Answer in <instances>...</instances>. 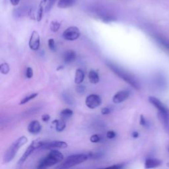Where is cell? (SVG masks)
Returning <instances> with one entry per match:
<instances>
[{
  "mask_svg": "<svg viewBox=\"0 0 169 169\" xmlns=\"http://www.w3.org/2000/svg\"><path fill=\"white\" fill-rule=\"evenodd\" d=\"M106 64L116 75H118L120 78H121L124 81L128 83L133 88H134L136 90L140 89V84L138 80L136 79V77L133 74L121 68L120 66L112 63V62L107 61Z\"/></svg>",
  "mask_w": 169,
  "mask_h": 169,
  "instance_id": "cell-1",
  "label": "cell"
},
{
  "mask_svg": "<svg viewBox=\"0 0 169 169\" xmlns=\"http://www.w3.org/2000/svg\"><path fill=\"white\" fill-rule=\"evenodd\" d=\"M28 141L27 137L26 136H21L19 137L16 141L10 146V147L6 151L5 154L3 155V161L4 163H8L11 162L12 160L16 156L17 151L19 149L25 145Z\"/></svg>",
  "mask_w": 169,
  "mask_h": 169,
  "instance_id": "cell-2",
  "label": "cell"
},
{
  "mask_svg": "<svg viewBox=\"0 0 169 169\" xmlns=\"http://www.w3.org/2000/svg\"><path fill=\"white\" fill-rule=\"evenodd\" d=\"M64 160V155L60 151L53 149L46 157L39 162L37 168H46L52 167L56 164L60 163Z\"/></svg>",
  "mask_w": 169,
  "mask_h": 169,
  "instance_id": "cell-3",
  "label": "cell"
},
{
  "mask_svg": "<svg viewBox=\"0 0 169 169\" xmlns=\"http://www.w3.org/2000/svg\"><path fill=\"white\" fill-rule=\"evenodd\" d=\"M88 159V155L85 154H75L70 155L66 158L65 161L62 163L60 165L57 166L56 168L59 169L69 168L73 167L77 165L86 161Z\"/></svg>",
  "mask_w": 169,
  "mask_h": 169,
  "instance_id": "cell-4",
  "label": "cell"
},
{
  "mask_svg": "<svg viewBox=\"0 0 169 169\" xmlns=\"http://www.w3.org/2000/svg\"><path fill=\"white\" fill-rule=\"evenodd\" d=\"M149 103L152 104L158 110V117L166 120H169V109L162 102L154 96L149 97Z\"/></svg>",
  "mask_w": 169,
  "mask_h": 169,
  "instance_id": "cell-5",
  "label": "cell"
},
{
  "mask_svg": "<svg viewBox=\"0 0 169 169\" xmlns=\"http://www.w3.org/2000/svg\"><path fill=\"white\" fill-rule=\"evenodd\" d=\"M44 141H42L41 140H36L33 141L32 142V143H31L28 147V148L26 149L25 152L23 155V156H22L21 157V159H19V161L18 162L19 165H22V164H23L25 162L26 160L29 158L30 155L32 154L35 150L41 147L42 145L44 144Z\"/></svg>",
  "mask_w": 169,
  "mask_h": 169,
  "instance_id": "cell-6",
  "label": "cell"
},
{
  "mask_svg": "<svg viewBox=\"0 0 169 169\" xmlns=\"http://www.w3.org/2000/svg\"><path fill=\"white\" fill-rule=\"evenodd\" d=\"M62 36L67 41H73L80 37V30L77 26H70L65 30Z\"/></svg>",
  "mask_w": 169,
  "mask_h": 169,
  "instance_id": "cell-7",
  "label": "cell"
},
{
  "mask_svg": "<svg viewBox=\"0 0 169 169\" xmlns=\"http://www.w3.org/2000/svg\"><path fill=\"white\" fill-rule=\"evenodd\" d=\"M102 99L99 95L91 94L87 96L85 99V104L88 108L95 109L101 105Z\"/></svg>",
  "mask_w": 169,
  "mask_h": 169,
  "instance_id": "cell-8",
  "label": "cell"
},
{
  "mask_svg": "<svg viewBox=\"0 0 169 169\" xmlns=\"http://www.w3.org/2000/svg\"><path fill=\"white\" fill-rule=\"evenodd\" d=\"M68 146V143L62 141H44V144L41 147L42 149L53 150L55 149H64Z\"/></svg>",
  "mask_w": 169,
  "mask_h": 169,
  "instance_id": "cell-9",
  "label": "cell"
},
{
  "mask_svg": "<svg viewBox=\"0 0 169 169\" xmlns=\"http://www.w3.org/2000/svg\"><path fill=\"white\" fill-rule=\"evenodd\" d=\"M41 45V38H40L39 34L36 30H34L31 34L29 40V46L31 50H37Z\"/></svg>",
  "mask_w": 169,
  "mask_h": 169,
  "instance_id": "cell-10",
  "label": "cell"
},
{
  "mask_svg": "<svg viewBox=\"0 0 169 169\" xmlns=\"http://www.w3.org/2000/svg\"><path fill=\"white\" fill-rule=\"evenodd\" d=\"M130 95V92L128 90H121L117 92L113 96L112 101L115 104H119L123 103L124 101L127 100Z\"/></svg>",
  "mask_w": 169,
  "mask_h": 169,
  "instance_id": "cell-11",
  "label": "cell"
},
{
  "mask_svg": "<svg viewBox=\"0 0 169 169\" xmlns=\"http://www.w3.org/2000/svg\"><path fill=\"white\" fill-rule=\"evenodd\" d=\"M41 129L42 126L41 124L37 120H33L30 122L27 128L29 132L30 133H32V134H37V133L41 131Z\"/></svg>",
  "mask_w": 169,
  "mask_h": 169,
  "instance_id": "cell-12",
  "label": "cell"
},
{
  "mask_svg": "<svg viewBox=\"0 0 169 169\" xmlns=\"http://www.w3.org/2000/svg\"><path fill=\"white\" fill-rule=\"evenodd\" d=\"M75 58H76V53L73 50H69L64 52L63 56V60L64 63L66 64H68L73 62Z\"/></svg>",
  "mask_w": 169,
  "mask_h": 169,
  "instance_id": "cell-13",
  "label": "cell"
},
{
  "mask_svg": "<svg viewBox=\"0 0 169 169\" xmlns=\"http://www.w3.org/2000/svg\"><path fill=\"white\" fill-rule=\"evenodd\" d=\"M161 164V161L157 159H147L145 162V168H156Z\"/></svg>",
  "mask_w": 169,
  "mask_h": 169,
  "instance_id": "cell-14",
  "label": "cell"
},
{
  "mask_svg": "<svg viewBox=\"0 0 169 169\" xmlns=\"http://www.w3.org/2000/svg\"><path fill=\"white\" fill-rule=\"evenodd\" d=\"M76 0H59L57 3V7L60 9H66L74 5Z\"/></svg>",
  "mask_w": 169,
  "mask_h": 169,
  "instance_id": "cell-15",
  "label": "cell"
},
{
  "mask_svg": "<svg viewBox=\"0 0 169 169\" xmlns=\"http://www.w3.org/2000/svg\"><path fill=\"white\" fill-rule=\"evenodd\" d=\"M84 79V73L81 69H77L75 75V83L77 84H80L83 83Z\"/></svg>",
  "mask_w": 169,
  "mask_h": 169,
  "instance_id": "cell-16",
  "label": "cell"
},
{
  "mask_svg": "<svg viewBox=\"0 0 169 169\" xmlns=\"http://www.w3.org/2000/svg\"><path fill=\"white\" fill-rule=\"evenodd\" d=\"M154 38L160 45H161L163 48L165 49L166 50L169 52V41L167 39L164 38L161 36H156Z\"/></svg>",
  "mask_w": 169,
  "mask_h": 169,
  "instance_id": "cell-17",
  "label": "cell"
},
{
  "mask_svg": "<svg viewBox=\"0 0 169 169\" xmlns=\"http://www.w3.org/2000/svg\"><path fill=\"white\" fill-rule=\"evenodd\" d=\"M88 80H89V82L91 83L92 84H96L100 81L99 74H98L94 70L90 71L88 75Z\"/></svg>",
  "mask_w": 169,
  "mask_h": 169,
  "instance_id": "cell-18",
  "label": "cell"
},
{
  "mask_svg": "<svg viewBox=\"0 0 169 169\" xmlns=\"http://www.w3.org/2000/svg\"><path fill=\"white\" fill-rule=\"evenodd\" d=\"M52 124L56 125V130L57 132H63L66 127L65 122L62 120H55L52 122Z\"/></svg>",
  "mask_w": 169,
  "mask_h": 169,
  "instance_id": "cell-19",
  "label": "cell"
},
{
  "mask_svg": "<svg viewBox=\"0 0 169 169\" xmlns=\"http://www.w3.org/2000/svg\"><path fill=\"white\" fill-rule=\"evenodd\" d=\"M38 93H32V94H30L27 96H26L24 99H23L20 101L19 104H25L26 103H29L30 100L34 99V98H36L38 96Z\"/></svg>",
  "mask_w": 169,
  "mask_h": 169,
  "instance_id": "cell-20",
  "label": "cell"
},
{
  "mask_svg": "<svg viewBox=\"0 0 169 169\" xmlns=\"http://www.w3.org/2000/svg\"><path fill=\"white\" fill-rule=\"evenodd\" d=\"M73 114V110L70 108H65L64 110H62L60 112L61 116L66 118L71 117Z\"/></svg>",
  "mask_w": 169,
  "mask_h": 169,
  "instance_id": "cell-21",
  "label": "cell"
},
{
  "mask_svg": "<svg viewBox=\"0 0 169 169\" xmlns=\"http://www.w3.org/2000/svg\"><path fill=\"white\" fill-rule=\"evenodd\" d=\"M60 26H61L60 23H59L58 21H52L51 23L50 28V30L52 31V32L56 33L60 29Z\"/></svg>",
  "mask_w": 169,
  "mask_h": 169,
  "instance_id": "cell-22",
  "label": "cell"
},
{
  "mask_svg": "<svg viewBox=\"0 0 169 169\" xmlns=\"http://www.w3.org/2000/svg\"><path fill=\"white\" fill-rule=\"evenodd\" d=\"M10 66L7 64V63H2L1 65H0V72L2 74L6 75L9 72H10Z\"/></svg>",
  "mask_w": 169,
  "mask_h": 169,
  "instance_id": "cell-23",
  "label": "cell"
},
{
  "mask_svg": "<svg viewBox=\"0 0 169 169\" xmlns=\"http://www.w3.org/2000/svg\"><path fill=\"white\" fill-rule=\"evenodd\" d=\"M48 47L51 50L54 51L56 50V44L53 38H50L48 41Z\"/></svg>",
  "mask_w": 169,
  "mask_h": 169,
  "instance_id": "cell-24",
  "label": "cell"
},
{
  "mask_svg": "<svg viewBox=\"0 0 169 169\" xmlns=\"http://www.w3.org/2000/svg\"><path fill=\"white\" fill-rule=\"evenodd\" d=\"M100 139L101 137L98 134H94L91 136V137H90V141L92 143H98V142H99L100 141Z\"/></svg>",
  "mask_w": 169,
  "mask_h": 169,
  "instance_id": "cell-25",
  "label": "cell"
},
{
  "mask_svg": "<svg viewBox=\"0 0 169 169\" xmlns=\"http://www.w3.org/2000/svg\"><path fill=\"white\" fill-rule=\"evenodd\" d=\"M63 97H64V101L65 102V103L67 104H72L73 103V99H72V97H71L69 96V95H65L64 94L63 95Z\"/></svg>",
  "mask_w": 169,
  "mask_h": 169,
  "instance_id": "cell-26",
  "label": "cell"
},
{
  "mask_svg": "<svg viewBox=\"0 0 169 169\" xmlns=\"http://www.w3.org/2000/svg\"><path fill=\"white\" fill-rule=\"evenodd\" d=\"M26 77L28 79H30L33 77V69L29 67L26 70Z\"/></svg>",
  "mask_w": 169,
  "mask_h": 169,
  "instance_id": "cell-27",
  "label": "cell"
},
{
  "mask_svg": "<svg viewBox=\"0 0 169 169\" xmlns=\"http://www.w3.org/2000/svg\"><path fill=\"white\" fill-rule=\"evenodd\" d=\"M116 136V133L113 130H109L106 133V137H107L108 139H114Z\"/></svg>",
  "mask_w": 169,
  "mask_h": 169,
  "instance_id": "cell-28",
  "label": "cell"
},
{
  "mask_svg": "<svg viewBox=\"0 0 169 169\" xmlns=\"http://www.w3.org/2000/svg\"><path fill=\"white\" fill-rule=\"evenodd\" d=\"M76 91L79 94H83L85 92V87L81 85V84H78V86L76 88Z\"/></svg>",
  "mask_w": 169,
  "mask_h": 169,
  "instance_id": "cell-29",
  "label": "cell"
},
{
  "mask_svg": "<svg viewBox=\"0 0 169 169\" xmlns=\"http://www.w3.org/2000/svg\"><path fill=\"white\" fill-rule=\"evenodd\" d=\"M111 112V109L108 107H104L101 109V113L103 115H107Z\"/></svg>",
  "mask_w": 169,
  "mask_h": 169,
  "instance_id": "cell-30",
  "label": "cell"
},
{
  "mask_svg": "<svg viewBox=\"0 0 169 169\" xmlns=\"http://www.w3.org/2000/svg\"><path fill=\"white\" fill-rule=\"evenodd\" d=\"M124 167V164H114V165L110 166L107 167V168H114V169H120Z\"/></svg>",
  "mask_w": 169,
  "mask_h": 169,
  "instance_id": "cell-31",
  "label": "cell"
},
{
  "mask_svg": "<svg viewBox=\"0 0 169 169\" xmlns=\"http://www.w3.org/2000/svg\"><path fill=\"white\" fill-rule=\"evenodd\" d=\"M140 125L143 126H146V124H147V121H146V120H145V118H144L143 115H142V114L140 116Z\"/></svg>",
  "mask_w": 169,
  "mask_h": 169,
  "instance_id": "cell-32",
  "label": "cell"
},
{
  "mask_svg": "<svg viewBox=\"0 0 169 169\" xmlns=\"http://www.w3.org/2000/svg\"><path fill=\"white\" fill-rule=\"evenodd\" d=\"M50 115H48V114H44L42 115V120L43 122H48L50 120Z\"/></svg>",
  "mask_w": 169,
  "mask_h": 169,
  "instance_id": "cell-33",
  "label": "cell"
},
{
  "mask_svg": "<svg viewBox=\"0 0 169 169\" xmlns=\"http://www.w3.org/2000/svg\"><path fill=\"white\" fill-rule=\"evenodd\" d=\"M21 0H10V2H11V3L12 4L13 6H16L18 5V4L19 3Z\"/></svg>",
  "mask_w": 169,
  "mask_h": 169,
  "instance_id": "cell-34",
  "label": "cell"
},
{
  "mask_svg": "<svg viewBox=\"0 0 169 169\" xmlns=\"http://www.w3.org/2000/svg\"><path fill=\"white\" fill-rule=\"evenodd\" d=\"M132 137H133V138H137V137H139V133L137 132H133L132 133Z\"/></svg>",
  "mask_w": 169,
  "mask_h": 169,
  "instance_id": "cell-35",
  "label": "cell"
},
{
  "mask_svg": "<svg viewBox=\"0 0 169 169\" xmlns=\"http://www.w3.org/2000/svg\"><path fill=\"white\" fill-rule=\"evenodd\" d=\"M62 69H64V65H60V66L57 67V71L61 70Z\"/></svg>",
  "mask_w": 169,
  "mask_h": 169,
  "instance_id": "cell-36",
  "label": "cell"
},
{
  "mask_svg": "<svg viewBox=\"0 0 169 169\" xmlns=\"http://www.w3.org/2000/svg\"><path fill=\"white\" fill-rule=\"evenodd\" d=\"M47 1H48V2H52V1H53V2H54V0H47Z\"/></svg>",
  "mask_w": 169,
  "mask_h": 169,
  "instance_id": "cell-37",
  "label": "cell"
},
{
  "mask_svg": "<svg viewBox=\"0 0 169 169\" xmlns=\"http://www.w3.org/2000/svg\"><path fill=\"white\" fill-rule=\"evenodd\" d=\"M167 166L168 167H169V163H167Z\"/></svg>",
  "mask_w": 169,
  "mask_h": 169,
  "instance_id": "cell-38",
  "label": "cell"
},
{
  "mask_svg": "<svg viewBox=\"0 0 169 169\" xmlns=\"http://www.w3.org/2000/svg\"><path fill=\"white\" fill-rule=\"evenodd\" d=\"M168 152H169V148H168Z\"/></svg>",
  "mask_w": 169,
  "mask_h": 169,
  "instance_id": "cell-39",
  "label": "cell"
}]
</instances>
